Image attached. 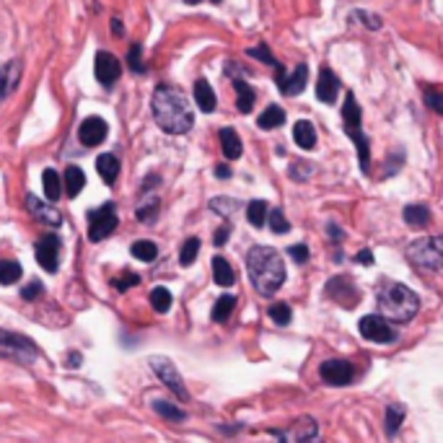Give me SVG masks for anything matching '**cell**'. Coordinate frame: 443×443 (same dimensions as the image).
<instances>
[{"label": "cell", "instance_id": "6da1fadb", "mask_svg": "<svg viewBox=\"0 0 443 443\" xmlns=\"http://www.w3.org/2000/svg\"><path fill=\"white\" fill-rule=\"evenodd\" d=\"M150 115L166 135H187L194 127L192 101L187 99L182 88L172 86V83L156 86L150 96Z\"/></svg>", "mask_w": 443, "mask_h": 443}, {"label": "cell", "instance_id": "7a4b0ae2", "mask_svg": "<svg viewBox=\"0 0 443 443\" xmlns=\"http://www.w3.org/2000/svg\"><path fill=\"white\" fill-rule=\"evenodd\" d=\"M246 272H249L254 291L265 298H272L286 283V262L278 249L265 246V244H257L246 251Z\"/></svg>", "mask_w": 443, "mask_h": 443}, {"label": "cell", "instance_id": "3957f363", "mask_svg": "<svg viewBox=\"0 0 443 443\" xmlns=\"http://www.w3.org/2000/svg\"><path fill=\"white\" fill-rule=\"evenodd\" d=\"M376 303H379V316H384L389 324H407L412 322L420 311V298L412 288L394 283V280H381L376 291Z\"/></svg>", "mask_w": 443, "mask_h": 443}, {"label": "cell", "instance_id": "277c9868", "mask_svg": "<svg viewBox=\"0 0 443 443\" xmlns=\"http://www.w3.org/2000/svg\"><path fill=\"white\" fill-rule=\"evenodd\" d=\"M343 130L345 135L353 140V145H355L360 172L371 174V143H368V137L363 132V112H360V104H358L353 91L345 93L343 101Z\"/></svg>", "mask_w": 443, "mask_h": 443}, {"label": "cell", "instance_id": "5b68a950", "mask_svg": "<svg viewBox=\"0 0 443 443\" xmlns=\"http://www.w3.org/2000/svg\"><path fill=\"white\" fill-rule=\"evenodd\" d=\"M407 262L417 270L438 272L443 267V241L441 236L415 239L407 246Z\"/></svg>", "mask_w": 443, "mask_h": 443}, {"label": "cell", "instance_id": "8992f818", "mask_svg": "<svg viewBox=\"0 0 443 443\" xmlns=\"http://www.w3.org/2000/svg\"><path fill=\"white\" fill-rule=\"evenodd\" d=\"M0 358L16 360L21 365H31L39 358V348L31 337L21 332H11V329H0Z\"/></svg>", "mask_w": 443, "mask_h": 443}, {"label": "cell", "instance_id": "52a82bcc", "mask_svg": "<svg viewBox=\"0 0 443 443\" xmlns=\"http://www.w3.org/2000/svg\"><path fill=\"white\" fill-rule=\"evenodd\" d=\"M117 226H120V215H117L115 202H104V205L88 210V241H104L115 234Z\"/></svg>", "mask_w": 443, "mask_h": 443}, {"label": "cell", "instance_id": "ba28073f", "mask_svg": "<svg viewBox=\"0 0 443 443\" xmlns=\"http://www.w3.org/2000/svg\"><path fill=\"white\" fill-rule=\"evenodd\" d=\"M148 365H150V371L158 376V381H161L169 392H174L177 400H182V402L189 400V392H187L184 381H182V373L177 371L174 360H169V358H164V355H153L148 360Z\"/></svg>", "mask_w": 443, "mask_h": 443}, {"label": "cell", "instance_id": "9c48e42d", "mask_svg": "<svg viewBox=\"0 0 443 443\" xmlns=\"http://www.w3.org/2000/svg\"><path fill=\"white\" fill-rule=\"evenodd\" d=\"M358 332H360L368 343H376V345H394L400 340L394 324H389L384 316H379V314L363 316V319L358 322Z\"/></svg>", "mask_w": 443, "mask_h": 443}, {"label": "cell", "instance_id": "30bf717a", "mask_svg": "<svg viewBox=\"0 0 443 443\" xmlns=\"http://www.w3.org/2000/svg\"><path fill=\"white\" fill-rule=\"evenodd\" d=\"M306 83H308V65L301 63L296 65V71L288 75L286 68L283 65H275V86L280 88L283 96H298V93L306 91Z\"/></svg>", "mask_w": 443, "mask_h": 443}, {"label": "cell", "instance_id": "8fae6325", "mask_svg": "<svg viewBox=\"0 0 443 443\" xmlns=\"http://www.w3.org/2000/svg\"><path fill=\"white\" fill-rule=\"evenodd\" d=\"M319 376L327 386H348L355 381V365L343 358H329L319 365Z\"/></svg>", "mask_w": 443, "mask_h": 443}, {"label": "cell", "instance_id": "7c38bea8", "mask_svg": "<svg viewBox=\"0 0 443 443\" xmlns=\"http://www.w3.org/2000/svg\"><path fill=\"white\" fill-rule=\"evenodd\" d=\"M93 73H96V80H99L101 86L112 88L122 75V65L112 52L99 50L96 52V60H93Z\"/></svg>", "mask_w": 443, "mask_h": 443}, {"label": "cell", "instance_id": "4fadbf2b", "mask_svg": "<svg viewBox=\"0 0 443 443\" xmlns=\"http://www.w3.org/2000/svg\"><path fill=\"white\" fill-rule=\"evenodd\" d=\"M36 262L44 272H58L60 270V236L55 234H47L36 241L34 246Z\"/></svg>", "mask_w": 443, "mask_h": 443}, {"label": "cell", "instance_id": "5bb4252c", "mask_svg": "<svg viewBox=\"0 0 443 443\" xmlns=\"http://www.w3.org/2000/svg\"><path fill=\"white\" fill-rule=\"evenodd\" d=\"M324 293L345 308H353L358 303V288L348 275H337V278L329 280L327 288H324Z\"/></svg>", "mask_w": 443, "mask_h": 443}, {"label": "cell", "instance_id": "9a60e30c", "mask_svg": "<svg viewBox=\"0 0 443 443\" xmlns=\"http://www.w3.org/2000/svg\"><path fill=\"white\" fill-rule=\"evenodd\" d=\"M109 135V125L104 122V117H86V120L80 122L78 127V140L86 148H96V145H101L104 140H107Z\"/></svg>", "mask_w": 443, "mask_h": 443}, {"label": "cell", "instance_id": "2e32d148", "mask_svg": "<svg viewBox=\"0 0 443 443\" xmlns=\"http://www.w3.org/2000/svg\"><path fill=\"white\" fill-rule=\"evenodd\" d=\"M26 207H29V213L42 226H50V229H60L63 226V213L55 205H50V202H42L36 194H26Z\"/></svg>", "mask_w": 443, "mask_h": 443}, {"label": "cell", "instance_id": "e0dca14e", "mask_svg": "<svg viewBox=\"0 0 443 443\" xmlns=\"http://www.w3.org/2000/svg\"><path fill=\"white\" fill-rule=\"evenodd\" d=\"M24 75V60H8L6 65H0V101H6L11 93L19 88Z\"/></svg>", "mask_w": 443, "mask_h": 443}, {"label": "cell", "instance_id": "ac0fdd59", "mask_svg": "<svg viewBox=\"0 0 443 443\" xmlns=\"http://www.w3.org/2000/svg\"><path fill=\"white\" fill-rule=\"evenodd\" d=\"M337 93H340V78L329 68L319 71V80H316V99L322 104H335Z\"/></svg>", "mask_w": 443, "mask_h": 443}, {"label": "cell", "instance_id": "d6986e66", "mask_svg": "<svg viewBox=\"0 0 443 443\" xmlns=\"http://www.w3.org/2000/svg\"><path fill=\"white\" fill-rule=\"evenodd\" d=\"M194 104H197V109L200 112H205V115H210V112H215V107H218V99H215V91L213 86H210V80L207 78H197L194 80Z\"/></svg>", "mask_w": 443, "mask_h": 443}, {"label": "cell", "instance_id": "ffe728a7", "mask_svg": "<svg viewBox=\"0 0 443 443\" xmlns=\"http://www.w3.org/2000/svg\"><path fill=\"white\" fill-rule=\"evenodd\" d=\"M218 140H221L223 156L229 158V161H236V158H241L244 145H241V137H239L236 130H234V127H223L221 132H218Z\"/></svg>", "mask_w": 443, "mask_h": 443}, {"label": "cell", "instance_id": "44dd1931", "mask_svg": "<svg viewBox=\"0 0 443 443\" xmlns=\"http://www.w3.org/2000/svg\"><path fill=\"white\" fill-rule=\"evenodd\" d=\"M231 83L236 88V109L241 115H249L251 109H254V101H257V91H254L244 78H239V75H234Z\"/></svg>", "mask_w": 443, "mask_h": 443}, {"label": "cell", "instance_id": "7402d4cb", "mask_svg": "<svg viewBox=\"0 0 443 443\" xmlns=\"http://www.w3.org/2000/svg\"><path fill=\"white\" fill-rule=\"evenodd\" d=\"M83 187H86V174L80 166H68L65 169V177H63V192L68 197H78L83 192Z\"/></svg>", "mask_w": 443, "mask_h": 443}, {"label": "cell", "instance_id": "603a6c76", "mask_svg": "<svg viewBox=\"0 0 443 443\" xmlns=\"http://www.w3.org/2000/svg\"><path fill=\"white\" fill-rule=\"evenodd\" d=\"M96 172L104 179V184H115L117 177H120V158L115 153H101L96 158Z\"/></svg>", "mask_w": 443, "mask_h": 443}, {"label": "cell", "instance_id": "cb8c5ba5", "mask_svg": "<svg viewBox=\"0 0 443 443\" xmlns=\"http://www.w3.org/2000/svg\"><path fill=\"white\" fill-rule=\"evenodd\" d=\"M293 140L298 148L303 150H311L316 145V130H314V122L308 120H298L293 125Z\"/></svg>", "mask_w": 443, "mask_h": 443}, {"label": "cell", "instance_id": "d4e9b609", "mask_svg": "<svg viewBox=\"0 0 443 443\" xmlns=\"http://www.w3.org/2000/svg\"><path fill=\"white\" fill-rule=\"evenodd\" d=\"M405 407L397 405V402H389L384 410V428H386V436L394 438L397 436V430L402 428V422H405Z\"/></svg>", "mask_w": 443, "mask_h": 443}, {"label": "cell", "instance_id": "484cf974", "mask_svg": "<svg viewBox=\"0 0 443 443\" xmlns=\"http://www.w3.org/2000/svg\"><path fill=\"white\" fill-rule=\"evenodd\" d=\"M213 280L215 286L221 288H231L236 283V272H234V267L229 265L226 257H213Z\"/></svg>", "mask_w": 443, "mask_h": 443}, {"label": "cell", "instance_id": "4316f807", "mask_svg": "<svg viewBox=\"0 0 443 443\" xmlns=\"http://www.w3.org/2000/svg\"><path fill=\"white\" fill-rule=\"evenodd\" d=\"M402 218H405V223H407L410 229H422V226H428L430 223V210H428V205L415 202V205H407L402 210Z\"/></svg>", "mask_w": 443, "mask_h": 443}, {"label": "cell", "instance_id": "83f0119b", "mask_svg": "<svg viewBox=\"0 0 443 443\" xmlns=\"http://www.w3.org/2000/svg\"><path fill=\"white\" fill-rule=\"evenodd\" d=\"M42 187L47 194V202H58L63 197V179L55 169H44L42 172Z\"/></svg>", "mask_w": 443, "mask_h": 443}, {"label": "cell", "instance_id": "f1b7e54d", "mask_svg": "<svg viewBox=\"0 0 443 443\" xmlns=\"http://www.w3.org/2000/svg\"><path fill=\"white\" fill-rule=\"evenodd\" d=\"M257 125L262 130H278L286 125V109L278 107V104H270V107L257 117Z\"/></svg>", "mask_w": 443, "mask_h": 443}, {"label": "cell", "instance_id": "f546056e", "mask_svg": "<svg viewBox=\"0 0 443 443\" xmlns=\"http://www.w3.org/2000/svg\"><path fill=\"white\" fill-rule=\"evenodd\" d=\"M150 407H153V412L161 415V417H164V420H169V422H184L187 420L184 410L177 407V405H172V402L153 400V402H150Z\"/></svg>", "mask_w": 443, "mask_h": 443}, {"label": "cell", "instance_id": "4dcf8cb0", "mask_svg": "<svg viewBox=\"0 0 443 443\" xmlns=\"http://www.w3.org/2000/svg\"><path fill=\"white\" fill-rule=\"evenodd\" d=\"M24 278V267L16 259H0V286H16Z\"/></svg>", "mask_w": 443, "mask_h": 443}, {"label": "cell", "instance_id": "1f68e13d", "mask_svg": "<svg viewBox=\"0 0 443 443\" xmlns=\"http://www.w3.org/2000/svg\"><path fill=\"white\" fill-rule=\"evenodd\" d=\"M234 308H236V296L223 293L221 298L215 301V306H213V322L223 324L231 314H234Z\"/></svg>", "mask_w": 443, "mask_h": 443}, {"label": "cell", "instance_id": "d6a6232c", "mask_svg": "<svg viewBox=\"0 0 443 443\" xmlns=\"http://www.w3.org/2000/svg\"><path fill=\"white\" fill-rule=\"evenodd\" d=\"M296 430H298L296 443H322V438H319V428H316V422L311 420V417H303V420L296 425Z\"/></svg>", "mask_w": 443, "mask_h": 443}, {"label": "cell", "instance_id": "836d02e7", "mask_svg": "<svg viewBox=\"0 0 443 443\" xmlns=\"http://www.w3.org/2000/svg\"><path fill=\"white\" fill-rule=\"evenodd\" d=\"M150 306H153V311H158V314H169V308H172V303H174V298H172V293H169V288H153L150 291Z\"/></svg>", "mask_w": 443, "mask_h": 443}, {"label": "cell", "instance_id": "e575fe53", "mask_svg": "<svg viewBox=\"0 0 443 443\" xmlns=\"http://www.w3.org/2000/svg\"><path fill=\"white\" fill-rule=\"evenodd\" d=\"M246 221H249V226H254V229H262L267 221V202L251 200L249 205H246Z\"/></svg>", "mask_w": 443, "mask_h": 443}, {"label": "cell", "instance_id": "d590c367", "mask_svg": "<svg viewBox=\"0 0 443 443\" xmlns=\"http://www.w3.org/2000/svg\"><path fill=\"white\" fill-rule=\"evenodd\" d=\"M127 65L130 71L137 73V75H143V73H148V65L143 63V44L140 42H132L127 50Z\"/></svg>", "mask_w": 443, "mask_h": 443}, {"label": "cell", "instance_id": "8d00e7d4", "mask_svg": "<svg viewBox=\"0 0 443 443\" xmlns=\"http://www.w3.org/2000/svg\"><path fill=\"white\" fill-rule=\"evenodd\" d=\"M132 257H137L140 262H153V259L158 257V246L153 241H148V239H140V241L132 244Z\"/></svg>", "mask_w": 443, "mask_h": 443}, {"label": "cell", "instance_id": "74e56055", "mask_svg": "<svg viewBox=\"0 0 443 443\" xmlns=\"http://www.w3.org/2000/svg\"><path fill=\"white\" fill-rule=\"evenodd\" d=\"M239 205H241V202L234 200V197H213V200H210V210L218 213L221 218H231V215L239 210Z\"/></svg>", "mask_w": 443, "mask_h": 443}, {"label": "cell", "instance_id": "f35d334b", "mask_svg": "<svg viewBox=\"0 0 443 443\" xmlns=\"http://www.w3.org/2000/svg\"><path fill=\"white\" fill-rule=\"evenodd\" d=\"M267 316H270V319L278 324V327H288V324H291V319H293V311H291V306H288V303H272V306L267 308Z\"/></svg>", "mask_w": 443, "mask_h": 443}, {"label": "cell", "instance_id": "ab89813d", "mask_svg": "<svg viewBox=\"0 0 443 443\" xmlns=\"http://www.w3.org/2000/svg\"><path fill=\"white\" fill-rule=\"evenodd\" d=\"M135 213H137V221L140 223H153L156 221V213H158V197H153V194L145 197V200L137 205Z\"/></svg>", "mask_w": 443, "mask_h": 443}, {"label": "cell", "instance_id": "60d3db41", "mask_svg": "<svg viewBox=\"0 0 443 443\" xmlns=\"http://www.w3.org/2000/svg\"><path fill=\"white\" fill-rule=\"evenodd\" d=\"M265 223H270L272 234H288V231H291V221H288L286 213H283L280 207L267 210V221Z\"/></svg>", "mask_w": 443, "mask_h": 443}, {"label": "cell", "instance_id": "b9f144b4", "mask_svg": "<svg viewBox=\"0 0 443 443\" xmlns=\"http://www.w3.org/2000/svg\"><path fill=\"white\" fill-rule=\"evenodd\" d=\"M197 251H200V239L192 236L187 239L184 244H182V251H179V262H182V267H189L197 259Z\"/></svg>", "mask_w": 443, "mask_h": 443}, {"label": "cell", "instance_id": "7bdbcfd3", "mask_svg": "<svg viewBox=\"0 0 443 443\" xmlns=\"http://www.w3.org/2000/svg\"><path fill=\"white\" fill-rule=\"evenodd\" d=\"M350 21L353 24H363V26H368L371 31H379L381 26H384L381 16L368 14V11H350Z\"/></svg>", "mask_w": 443, "mask_h": 443}, {"label": "cell", "instance_id": "ee69618b", "mask_svg": "<svg viewBox=\"0 0 443 443\" xmlns=\"http://www.w3.org/2000/svg\"><path fill=\"white\" fill-rule=\"evenodd\" d=\"M311 174H314V164H308V161H296V164L288 166V177L293 182H306V179H311Z\"/></svg>", "mask_w": 443, "mask_h": 443}, {"label": "cell", "instance_id": "f6af8a7d", "mask_svg": "<svg viewBox=\"0 0 443 443\" xmlns=\"http://www.w3.org/2000/svg\"><path fill=\"white\" fill-rule=\"evenodd\" d=\"M422 99H425V104H428L436 115H443V93L438 91V88L433 86H425L422 88Z\"/></svg>", "mask_w": 443, "mask_h": 443}, {"label": "cell", "instance_id": "bcb514c9", "mask_svg": "<svg viewBox=\"0 0 443 443\" xmlns=\"http://www.w3.org/2000/svg\"><path fill=\"white\" fill-rule=\"evenodd\" d=\"M246 58H257V60H262L265 65H272V68L278 65V60H275V55H272L270 47H267L265 42H259L257 47H249V50H246Z\"/></svg>", "mask_w": 443, "mask_h": 443}, {"label": "cell", "instance_id": "7dc6e473", "mask_svg": "<svg viewBox=\"0 0 443 443\" xmlns=\"http://www.w3.org/2000/svg\"><path fill=\"white\" fill-rule=\"evenodd\" d=\"M44 296V286H42V280H31L29 286L24 288L21 291V298L24 301H36V298H42Z\"/></svg>", "mask_w": 443, "mask_h": 443}, {"label": "cell", "instance_id": "c3c4849f", "mask_svg": "<svg viewBox=\"0 0 443 443\" xmlns=\"http://www.w3.org/2000/svg\"><path fill=\"white\" fill-rule=\"evenodd\" d=\"M137 283H140V275H137V272H122V278H117V280H115V288H117V291H122V293H125L127 288L137 286Z\"/></svg>", "mask_w": 443, "mask_h": 443}, {"label": "cell", "instance_id": "681fc988", "mask_svg": "<svg viewBox=\"0 0 443 443\" xmlns=\"http://www.w3.org/2000/svg\"><path fill=\"white\" fill-rule=\"evenodd\" d=\"M386 164L389 166L384 169V177H392V174L397 172V169H402V164H405V150H394Z\"/></svg>", "mask_w": 443, "mask_h": 443}, {"label": "cell", "instance_id": "f907efd6", "mask_svg": "<svg viewBox=\"0 0 443 443\" xmlns=\"http://www.w3.org/2000/svg\"><path fill=\"white\" fill-rule=\"evenodd\" d=\"M288 254H291V257H293L298 265H306L308 257H311V254H308L306 244H293V246H288Z\"/></svg>", "mask_w": 443, "mask_h": 443}, {"label": "cell", "instance_id": "816d5d0a", "mask_svg": "<svg viewBox=\"0 0 443 443\" xmlns=\"http://www.w3.org/2000/svg\"><path fill=\"white\" fill-rule=\"evenodd\" d=\"M229 236H231V226H229V223H223L221 229L215 231L213 244H215V246H226V241H229Z\"/></svg>", "mask_w": 443, "mask_h": 443}, {"label": "cell", "instance_id": "f5cc1de1", "mask_svg": "<svg viewBox=\"0 0 443 443\" xmlns=\"http://www.w3.org/2000/svg\"><path fill=\"white\" fill-rule=\"evenodd\" d=\"M327 234H329V241H332V244L343 241V229H340L337 223H327Z\"/></svg>", "mask_w": 443, "mask_h": 443}, {"label": "cell", "instance_id": "db71d44e", "mask_svg": "<svg viewBox=\"0 0 443 443\" xmlns=\"http://www.w3.org/2000/svg\"><path fill=\"white\" fill-rule=\"evenodd\" d=\"M355 262H358V265H368V267H371V265H373V254H371V249L358 251V254H355Z\"/></svg>", "mask_w": 443, "mask_h": 443}, {"label": "cell", "instance_id": "11a10c76", "mask_svg": "<svg viewBox=\"0 0 443 443\" xmlns=\"http://www.w3.org/2000/svg\"><path fill=\"white\" fill-rule=\"evenodd\" d=\"M215 177L218 179H229L231 177V169L226 164H221V166H215Z\"/></svg>", "mask_w": 443, "mask_h": 443}, {"label": "cell", "instance_id": "9f6ffc18", "mask_svg": "<svg viewBox=\"0 0 443 443\" xmlns=\"http://www.w3.org/2000/svg\"><path fill=\"white\" fill-rule=\"evenodd\" d=\"M80 365V353H71L68 355V368H78Z\"/></svg>", "mask_w": 443, "mask_h": 443}, {"label": "cell", "instance_id": "6f0895ef", "mask_svg": "<svg viewBox=\"0 0 443 443\" xmlns=\"http://www.w3.org/2000/svg\"><path fill=\"white\" fill-rule=\"evenodd\" d=\"M112 31H115L117 36L125 34V26H122V21H120V19H117V16H115V19H112Z\"/></svg>", "mask_w": 443, "mask_h": 443}, {"label": "cell", "instance_id": "680465c9", "mask_svg": "<svg viewBox=\"0 0 443 443\" xmlns=\"http://www.w3.org/2000/svg\"><path fill=\"white\" fill-rule=\"evenodd\" d=\"M187 6H197V3H202V0H184ZM210 3H213V6H221L223 0H210Z\"/></svg>", "mask_w": 443, "mask_h": 443}]
</instances>
